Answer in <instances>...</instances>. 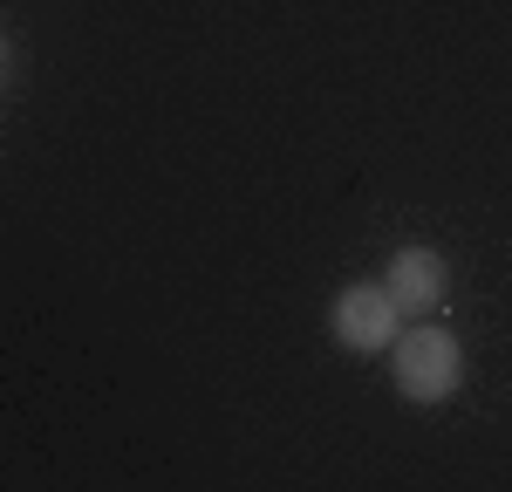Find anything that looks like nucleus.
<instances>
[{"mask_svg":"<svg viewBox=\"0 0 512 492\" xmlns=\"http://www.w3.org/2000/svg\"><path fill=\"white\" fill-rule=\"evenodd\" d=\"M390 383L403 404H451L458 390H465V349H458V335L451 328H403L390 342Z\"/></svg>","mask_w":512,"mask_h":492,"instance_id":"1","label":"nucleus"},{"mask_svg":"<svg viewBox=\"0 0 512 492\" xmlns=\"http://www.w3.org/2000/svg\"><path fill=\"white\" fill-rule=\"evenodd\" d=\"M328 335L349 349V356H383L396 335H403V308L383 281H355L328 301Z\"/></svg>","mask_w":512,"mask_h":492,"instance_id":"2","label":"nucleus"},{"mask_svg":"<svg viewBox=\"0 0 512 492\" xmlns=\"http://www.w3.org/2000/svg\"><path fill=\"white\" fill-rule=\"evenodd\" d=\"M383 287L396 294V308H403V315H410V308H437V301H444V287H451V267H444V253H437V246H396Z\"/></svg>","mask_w":512,"mask_h":492,"instance_id":"3","label":"nucleus"},{"mask_svg":"<svg viewBox=\"0 0 512 492\" xmlns=\"http://www.w3.org/2000/svg\"><path fill=\"white\" fill-rule=\"evenodd\" d=\"M0 55H7V41H0Z\"/></svg>","mask_w":512,"mask_h":492,"instance_id":"4","label":"nucleus"}]
</instances>
